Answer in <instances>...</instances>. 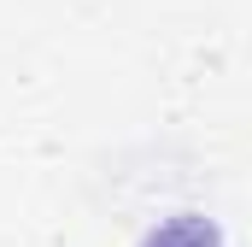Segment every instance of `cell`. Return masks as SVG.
<instances>
[{
  "label": "cell",
  "mask_w": 252,
  "mask_h": 247,
  "mask_svg": "<svg viewBox=\"0 0 252 247\" xmlns=\"http://www.w3.org/2000/svg\"><path fill=\"white\" fill-rule=\"evenodd\" d=\"M147 247H223V242H217V224H205V218L182 212V218L158 224V230L147 236Z\"/></svg>",
  "instance_id": "obj_1"
}]
</instances>
